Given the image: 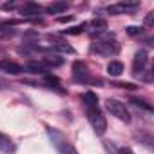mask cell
Instances as JSON below:
<instances>
[{
  "mask_svg": "<svg viewBox=\"0 0 154 154\" xmlns=\"http://www.w3.org/2000/svg\"><path fill=\"white\" fill-rule=\"evenodd\" d=\"M40 11H42V6H40V4H35V2H27V4H24L22 9H20V13H22L24 17H38Z\"/></svg>",
  "mask_w": 154,
  "mask_h": 154,
  "instance_id": "cell-11",
  "label": "cell"
},
{
  "mask_svg": "<svg viewBox=\"0 0 154 154\" xmlns=\"http://www.w3.org/2000/svg\"><path fill=\"white\" fill-rule=\"evenodd\" d=\"M47 132H49V138L54 145V149L60 152V154H78L76 149L67 141V138L58 131V129H53V127H47Z\"/></svg>",
  "mask_w": 154,
  "mask_h": 154,
  "instance_id": "cell-3",
  "label": "cell"
},
{
  "mask_svg": "<svg viewBox=\"0 0 154 154\" xmlns=\"http://www.w3.org/2000/svg\"><path fill=\"white\" fill-rule=\"evenodd\" d=\"M13 35H15L13 27H0V38H9Z\"/></svg>",
  "mask_w": 154,
  "mask_h": 154,
  "instance_id": "cell-22",
  "label": "cell"
},
{
  "mask_svg": "<svg viewBox=\"0 0 154 154\" xmlns=\"http://www.w3.org/2000/svg\"><path fill=\"white\" fill-rule=\"evenodd\" d=\"M105 107H107V111H109L114 118H118V120H122V122H125V123L131 122V112L127 111L125 103H122L120 100L109 98V100L105 102Z\"/></svg>",
  "mask_w": 154,
  "mask_h": 154,
  "instance_id": "cell-5",
  "label": "cell"
},
{
  "mask_svg": "<svg viewBox=\"0 0 154 154\" xmlns=\"http://www.w3.org/2000/svg\"><path fill=\"white\" fill-rule=\"evenodd\" d=\"M102 35H103V38L96 40L91 45V51L96 53V54H102V56H114V54H118L120 53V44L112 36H109L107 33H102Z\"/></svg>",
  "mask_w": 154,
  "mask_h": 154,
  "instance_id": "cell-1",
  "label": "cell"
},
{
  "mask_svg": "<svg viewBox=\"0 0 154 154\" xmlns=\"http://www.w3.org/2000/svg\"><path fill=\"white\" fill-rule=\"evenodd\" d=\"M152 18H154V13H149L145 18V26H152Z\"/></svg>",
  "mask_w": 154,
  "mask_h": 154,
  "instance_id": "cell-25",
  "label": "cell"
},
{
  "mask_svg": "<svg viewBox=\"0 0 154 154\" xmlns=\"http://www.w3.org/2000/svg\"><path fill=\"white\" fill-rule=\"evenodd\" d=\"M84 103H85V109H87V107H96V105H98V96H96V93L87 91V93L84 94Z\"/></svg>",
  "mask_w": 154,
  "mask_h": 154,
  "instance_id": "cell-16",
  "label": "cell"
},
{
  "mask_svg": "<svg viewBox=\"0 0 154 154\" xmlns=\"http://www.w3.org/2000/svg\"><path fill=\"white\" fill-rule=\"evenodd\" d=\"M44 82H45V85H49V89H54V91H58V93H65L63 89H60V80L56 78V76H53V74H44Z\"/></svg>",
  "mask_w": 154,
  "mask_h": 154,
  "instance_id": "cell-13",
  "label": "cell"
},
{
  "mask_svg": "<svg viewBox=\"0 0 154 154\" xmlns=\"http://www.w3.org/2000/svg\"><path fill=\"white\" fill-rule=\"evenodd\" d=\"M26 69L31 71V72H44V74H45V65H44L42 62H29V63L26 65Z\"/></svg>",
  "mask_w": 154,
  "mask_h": 154,
  "instance_id": "cell-17",
  "label": "cell"
},
{
  "mask_svg": "<svg viewBox=\"0 0 154 154\" xmlns=\"http://www.w3.org/2000/svg\"><path fill=\"white\" fill-rule=\"evenodd\" d=\"M51 38V36H49ZM53 40V44H51V47L53 49H56V51H62V53H69V54H72L74 53V49L69 45V44H65V42H58V40H54V38H51Z\"/></svg>",
  "mask_w": 154,
  "mask_h": 154,
  "instance_id": "cell-15",
  "label": "cell"
},
{
  "mask_svg": "<svg viewBox=\"0 0 154 154\" xmlns=\"http://www.w3.org/2000/svg\"><path fill=\"white\" fill-rule=\"evenodd\" d=\"M71 20H72V17H62V18H58L60 24H65V22H71Z\"/></svg>",
  "mask_w": 154,
  "mask_h": 154,
  "instance_id": "cell-26",
  "label": "cell"
},
{
  "mask_svg": "<svg viewBox=\"0 0 154 154\" xmlns=\"http://www.w3.org/2000/svg\"><path fill=\"white\" fill-rule=\"evenodd\" d=\"M87 120L93 127V131L96 132V136H103L107 131V120L103 116V112L96 107H87Z\"/></svg>",
  "mask_w": 154,
  "mask_h": 154,
  "instance_id": "cell-4",
  "label": "cell"
},
{
  "mask_svg": "<svg viewBox=\"0 0 154 154\" xmlns=\"http://www.w3.org/2000/svg\"><path fill=\"white\" fill-rule=\"evenodd\" d=\"M112 85H114V87H123V89H129V91H134V89H138V85H134V84H129V82H114Z\"/></svg>",
  "mask_w": 154,
  "mask_h": 154,
  "instance_id": "cell-21",
  "label": "cell"
},
{
  "mask_svg": "<svg viewBox=\"0 0 154 154\" xmlns=\"http://www.w3.org/2000/svg\"><path fill=\"white\" fill-rule=\"evenodd\" d=\"M140 8V2H129V0H125V2H118V4H112L107 8V11L111 15H123V13H132Z\"/></svg>",
  "mask_w": 154,
  "mask_h": 154,
  "instance_id": "cell-7",
  "label": "cell"
},
{
  "mask_svg": "<svg viewBox=\"0 0 154 154\" xmlns=\"http://www.w3.org/2000/svg\"><path fill=\"white\" fill-rule=\"evenodd\" d=\"M42 63H44V65L58 67V65H62V63H63V60H62V58H58V56H49V58H44V60H42Z\"/></svg>",
  "mask_w": 154,
  "mask_h": 154,
  "instance_id": "cell-18",
  "label": "cell"
},
{
  "mask_svg": "<svg viewBox=\"0 0 154 154\" xmlns=\"http://www.w3.org/2000/svg\"><path fill=\"white\" fill-rule=\"evenodd\" d=\"M85 27H91L89 31L93 33V35H102V33H105L107 31V20H103V18H94V20H91L89 24H84Z\"/></svg>",
  "mask_w": 154,
  "mask_h": 154,
  "instance_id": "cell-9",
  "label": "cell"
},
{
  "mask_svg": "<svg viewBox=\"0 0 154 154\" xmlns=\"http://www.w3.org/2000/svg\"><path fill=\"white\" fill-rule=\"evenodd\" d=\"M15 149H17V147H15L13 140H11L9 136H6V134L0 132V152H4V154H13Z\"/></svg>",
  "mask_w": 154,
  "mask_h": 154,
  "instance_id": "cell-10",
  "label": "cell"
},
{
  "mask_svg": "<svg viewBox=\"0 0 154 154\" xmlns=\"http://www.w3.org/2000/svg\"><path fill=\"white\" fill-rule=\"evenodd\" d=\"M0 71L6 72V74L17 76V74H22L24 72V67L20 63H17V62H11V60H0Z\"/></svg>",
  "mask_w": 154,
  "mask_h": 154,
  "instance_id": "cell-8",
  "label": "cell"
},
{
  "mask_svg": "<svg viewBox=\"0 0 154 154\" xmlns=\"http://www.w3.org/2000/svg\"><path fill=\"white\" fill-rule=\"evenodd\" d=\"M131 102L138 107H143L145 111H152V105L150 103H145V100H140V98H131Z\"/></svg>",
  "mask_w": 154,
  "mask_h": 154,
  "instance_id": "cell-20",
  "label": "cell"
},
{
  "mask_svg": "<svg viewBox=\"0 0 154 154\" xmlns=\"http://www.w3.org/2000/svg\"><path fill=\"white\" fill-rule=\"evenodd\" d=\"M67 9V2H53V4H49L47 8H45V11L49 13V15H60V13H63Z\"/></svg>",
  "mask_w": 154,
  "mask_h": 154,
  "instance_id": "cell-14",
  "label": "cell"
},
{
  "mask_svg": "<svg viewBox=\"0 0 154 154\" xmlns=\"http://www.w3.org/2000/svg\"><path fill=\"white\" fill-rule=\"evenodd\" d=\"M15 8H17V4H15V2H8V4H2V9H4V11H13Z\"/></svg>",
  "mask_w": 154,
  "mask_h": 154,
  "instance_id": "cell-24",
  "label": "cell"
},
{
  "mask_svg": "<svg viewBox=\"0 0 154 154\" xmlns=\"http://www.w3.org/2000/svg\"><path fill=\"white\" fill-rule=\"evenodd\" d=\"M127 33H129L131 36H140V35H141V27H138V26H129V27H127Z\"/></svg>",
  "mask_w": 154,
  "mask_h": 154,
  "instance_id": "cell-23",
  "label": "cell"
},
{
  "mask_svg": "<svg viewBox=\"0 0 154 154\" xmlns=\"http://www.w3.org/2000/svg\"><path fill=\"white\" fill-rule=\"evenodd\" d=\"M72 78L78 84H91V85H102V80L94 78V76L89 72L87 65L84 62H74L72 63Z\"/></svg>",
  "mask_w": 154,
  "mask_h": 154,
  "instance_id": "cell-2",
  "label": "cell"
},
{
  "mask_svg": "<svg viewBox=\"0 0 154 154\" xmlns=\"http://www.w3.org/2000/svg\"><path fill=\"white\" fill-rule=\"evenodd\" d=\"M84 31H85V26L82 24V26H74V27L65 29V31H63V35H82Z\"/></svg>",
  "mask_w": 154,
  "mask_h": 154,
  "instance_id": "cell-19",
  "label": "cell"
},
{
  "mask_svg": "<svg viewBox=\"0 0 154 154\" xmlns=\"http://www.w3.org/2000/svg\"><path fill=\"white\" fill-rule=\"evenodd\" d=\"M147 62H149V54H147V51H145V49L136 51V54H134V62H132V74H134V76H141L143 71H145V67H147Z\"/></svg>",
  "mask_w": 154,
  "mask_h": 154,
  "instance_id": "cell-6",
  "label": "cell"
},
{
  "mask_svg": "<svg viewBox=\"0 0 154 154\" xmlns=\"http://www.w3.org/2000/svg\"><path fill=\"white\" fill-rule=\"evenodd\" d=\"M123 72V63L120 60H111L107 63V74L109 76H120Z\"/></svg>",
  "mask_w": 154,
  "mask_h": 154,
  "instance_id": "cell-12",
  "label": "cell"
},
{
  "mask_svg": "<svg viewBox=\"0 0 154 154\" xmlns=\"http://www.w3.org/2000/svg\"><path fill=\"white\" fill-rule=\"evenodd\" d=\"M118 154H134V152H132L131 149H127V147H125V149H120V150H118Z\"/></svg>",
  "mask_w": 154,
  "mask_h": 154,
  "instance_id": "cell-27",
  "label": "cell"
}]
</instances>
